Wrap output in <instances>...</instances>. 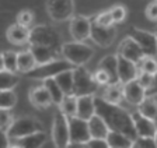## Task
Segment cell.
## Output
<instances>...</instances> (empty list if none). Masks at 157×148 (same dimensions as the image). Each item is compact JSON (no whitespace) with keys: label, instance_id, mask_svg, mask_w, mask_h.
Here are the masks:
<instances>
[{"label":"cell","instance_id":"obj_1","mask_svg":"<svg viewBox=\"0 0 157 148\" xmlns=\"http://www.w3.org/2000/svg\"><path fill=\"white\" fill-rule=\"evenodd\" d=\"M95 109H97V115L104 119L109 130L121 132L128 137H131L132 140L137 138L132 115L124 110L119 105L108 102L102 96H95Z\"/></svg>","mask_w":157,"mask_h":148},{"label":"cell","instance_id":"obj_2","mask_svg":"<svg viewBox=\"0 0 157 148\" xmlns=\"http://www.w3.org/2000/svg\"><path fill=\"white\" fill-rule=\"evenodd\" d=\"M29 46L31 45H39V46H46L51 48L55 52H62V38L59 35V32L51 25L46 24H41V25H35L31 28V34H29Z\"/></svg>","mask_w":157,"mask_h":148},{"label":"cell","instance_id":"obj_3","mask_svg":"<svg viewBox=\"0 0 157 148\" xmlns=\"http://www.w3.org/2000/svg\"><path fill=\"white\" fill-rule=\"evenodd\" d=\"M75 69L76 66H73L72 63L67 62L66 59H55L52 62L45 63V64H38L35 69L31 70L27 74H24V76L31 80H42V81H45L48 78H56L59 74Z\"/></svg>","mask_w":157,"mask_h":148},{"label":"cell","instance_id":"obj_4","mask_svg":"<svg viewBox=\"0 0 157 148\" xmlns=\"http://www.w3.org/2000/svg\"><path fill=\"white\" fill-rule=\"evenodd\" d=\"M62 55L63 59L70 62L73 66L80 67L84 66L87 62H90V59L94 56V49L84 42L73 41V42L63 43Z\"/></svg>","mask_w":157,"mask_h":148},{"label":"cell","instance_id":"obj_5","mask_svg":"<svg viewBox=\"0 0 157 148\" xmlns=\"http://www.w3.org/2000/svg\"><path fill=\"white\" fill-rule=\"evenodd\" d=\"M52 140L55 148H69L70 147V128H69V117L58 109L53 115L52 123Z\"/></svg>","mask_w":157,"mask_h":148},{"label":"cell","instance_id":"obj_6","mask_svg":"<svg viewBox=\"0 0 157 148\" xmlns=\"http://www.w3.org/2000/svg\"><path fill=\"white\" fill-rule=\"evenodd\" d=\"M38 132H44V126L38 119L33 117V116H21L13 122L7 134L11 140H20V138Z\"/></svg>","mask_w":157,"mask_h":148},{"label":"cell","instance_id":"obj_7","mask_svg":"<svg viewBox=\"0 0 157 148\" xmlns=\"http://www.w3.org/2000/svg\"><path fill=\"white\" fill-rule=\"evenodd\" d=\"M73 73H75V91H73V94L76 96L94 95L100 85L95 82L94 76L84 66L76 67Z\"/></svg>","mask_w":157,"mask_h":148},{"label":"cell","instance_id":"obj_8","mask_svg":"<svg viewBox=\"0 0 157 148\" xmlns=\"http://www.w3.org/2000/svg\"><path fill=\"white\" fill-rule=\"evenodd\" d=\"M48 16L56 23L72 20L75 17V0H46Z\"/></svg>","mask_w":157,"mask_h":148},{"label":"cell","instance_id":"obj_9","mask_svg":"<svg viewBox=\"0 0 157 148\" xmlns=\"http://www.w3.org/2000/svg\"><path fill=\"white\" fill-rule=\"evenodd\" d=\"M128 36L132 38L137 45L142 48L144 56H150L154 57L157 55V38L156 34L149 32V31L140 30V28H136V27H131L128 30Z\"/></svg>","mask_w":157,"mask_h":148},{"label":"cell","instance_id":"obj_10","mask_svg":"<svg viewBox=\"0 0 157 148\" xmlns=\"http://www.w3.org/2000/svg\"><path fill=\"white\" fill-rule=\"evenodd\" d=\"M69 128H70V141L73 144H87L91 140L88 120L73 116L69 119Z\"/></svg>","mask_w":157,"mask_h":148},{"label":"cell","instance_id":"obj_11","mask_svg":"<svg viewBox=\"0 0 157 148\" xmlns=\"http://www.w3.org/2000/svg\"><path fill=\"white\" fill-rule=\"evenodd\" d=\"M93 42L97 43L101 48H108L111 46L112 42L117 38V28L112 27H104L101 24H98L94 20V17H91V36Z\"/></svg>","mask_w":157,"mask_h":148},{"label":"cell","instance_id":"obj_12","mask_svg":"<svg viewBox=\"0 0 157 148\" xmlns=\"http://www.w3.org/2000/svg\"><path fill=\"white\" fill-rule=\"evenodd\" d=\"M70 35L73 41L84 42L91 36V18L86 16H75L70 20Z\"/></svg>","mask_w":157,"mask_h":148},{"label":"cell","instance_id":"obj_13","mask_svg":"<svg viewBox=\"0 0 157 148\" xmlns=\"http://www.w3.org/2000/svg\"><path fill=\"white\" fill-rule=\"evenodd\" d=\"M117 55L118 56L125 57V59H128V60H131V62L136 63V64L137 63H140L142 60L146 57L144 56V53H143V50H142V48L137 45L132 38H129V36H126V38L119 43Z\"/></svg>","mask_w":157,"mask_h":148},{"label":"cell","instance_id":"obj_14","mask_svg":"<svg viewBox=\"0 0 157 148\" xmlns=\"http://www.w3.org/2000/svg\"><path fill=\"white\" fill-rule=\"evenodd\" d=\"M132 119H133V125L135 128H136L137 137H156L157 126L154 123V120L143 116L139 110L132 113Z\"/></svg>","mask_w":157,"mask_h":148},{"label":"cell","instance_id":"obj_15","mask_svg":"<svg viewBox=\"0 0 157 148\" xmlns=\"http://www.w3.org/2000/svg\"><path fill=\"white\" fill-rule=\"evenodd\" d=\"M124 98L131 105H140L146 99V88L136 80L128 82L124 85Z\"/></svg>","mask_w":157,"mask_h":148},{"label":"cell","instance_id":"obj_16","mask_svg":"<svg viewBox=\"0 0 157 148\" xmlns=\"http://www.w3.org/2000/svg\"><path fill=\"white\" fill-rule=\"evenodd\" d=\"M118 74H119V82L128 84L137 78V66L136 63L125 59L122 56H118Z\"/></svg>","mask_w":157,"mask_h":148},{"label":"cell","instance_id":"obj_17","mask_svg":"<svg viewBox=\"0 0 157 148\" xmlns=\"http://www.w3.org/2000/svg\"><path fill=\"white\" fill-rule=\"evenodd\" d=\"M28 98H29L31 105L38 109H46L53 103L52 98H51V95H49V92L45 85L31 88L29 89V94H28Z\"/></svg>","mask_w":157,"mask_h":148},{"label":"cell","instance_id":"obj_18","mask_svg":"<svg viewBox=\"0 0 157 148\" xmlns=\"http://www.w3.org/2000/svg\"><path fill=\"white\" fill-rule=\"evenodd\" d=\"M94 115H97V109H95V96L94 95H84L77 96V116L90 120Z\"/></svg>","mask_w":157,"mask_h":148},{"label":"cell","instance_id":"obj_19","mask_svg":"<svg viewBox=\"0 0 157 148\" xmlns=\"http://www.w3.org/2000/svg\"><path fill=\"white\" fill-rule=\"evenodd\" d=\"M29 34H31V30H29L28 27H23L16 23L7 28L6 36L11 43L23 45V43L29 42Z\"/></svg>","mask_w":157,"mask_h":148},{"label":"cell","instance_id":"obj_20","mask_svg":"<svg viewBox=\"0 0 157 148\" xmlns=\"http://www.w3.org/2000/svg\"><path fill=\"white\" fill-rule=\"evenodd\" d=\"M98 69H102L108 73L111 78V84L119 82V74H118V55H107L100 60Z\"/></svg>","mask_w":157,"mask_h":148},{"label":"cell","instance_id":"obj_21","mask_svg":"<svg viewBox=\"0 0 157 148\" xmlns=\"http://www.w3.org/2000/svg\"><path fill=\"white\" fill-rule=\"evenodd\" d=\"M88 127H90L91 138H107L108 133L111 132L105 120L98 115H94L88 120Z\"/></svg>","mask_w":157,"mask_h":148},{"label":"cell","instance_id":"obj_22","mask_svg":"<svg viewBox=\"0 0 157 148\" xmlns=\"http://www.w3.org/2000/svg\"><path fill=\"white\" fill-rule=\"evenodd\" d=\"M29 50L34 55L36 60V64H45L52 60L56 59V53L53 49L51 48H46V46H39V45H31L29 46Z\"/></svg>","mask_w":157,"mask_h":148},{"label":"cell","instance_id":"obj_23","mask_svg":"<svg viewBox=\"0 0 157 148\" xmlns=\"http://www.w3.org/2000/svg\"><path fill=\"white\" fill-rule=\"evenodd\" d=\"M46 140H48V134L45 132H38L17 140V144L23 148H42Z\"/></svg>","mask_w":157,"mask_h":148},{"label":"cell","instance_id":"obj_24","mask_svg":"<svg viewBox=\"0 0 157 148\" xmlns=\"http://www.w3.org/2000/svg\"><path fill=\"white\" fill-rule=\"evenodd\" d=\"M17 63H18V73H23V74H27V73H29L38 66L35 57H34V55L31 53L29 49L24 50V52H18Z\"/></svg>","mask_w":157,"mask_h":148},{"label":"cell","instance_id":"obj_25","mask_svg":"<svg viewBox=\"0 0 157 148\" xmlns=\"http://www.w3.org/2000/svg\"><path fill=\"white\" fill-rule=\"evenodd\" d=\"M107 141L109 143L111 148H131L133 144V140L131 137H128L121 132H114V130L108 133Z\"/></svg>","mask_w":157,"mask_h":148},{"label":"cell","instance_id":"obj_26","mask_svg":"<svg viewBox=\"0 0 157 148\" xmlns=\"http://www.w3.org/2000/svg\"><path fill=\"white\" fill-rule=\"evenodd\" d=\"M102 98H104L105 101H108V102L119 105V102H121L122 98H124V84H121V82H115V84H109V85H107Z\"/></svg>","mask_w":157,"mask_h":148},{"label":"cell","instance_id":"obj_27","mask_svg":"<svg viewBox=\"0 0 157 148\" xmlns=\"http://www.w3.org/2000/svg\"><path fill=\"white\" fill-rule=\"evenodd\" d=\"M44 85L46 87V89H48L49 95H51V98H52L53 101V105L56 106H60V103H62L63 98H65V92L62 91V88H60V85L58 84V81H56V78H48L44 81Z\"/></svg>","mask_w":157,"mask_h":148},{"label":"cell","instance_id":"obj_28","mask_svg":"<svg viewBox=\"0 0 157 148\" xmlns=\"http://www.w3.org/2000/svg\"><path fill=\"white\" fill-rule=\"evenodd\" d=\"M75 70H69L65 71L62 74H59L56 77V81L60 85L62 91L65 92V95H75L73 91H75Z\"/></svg>","mask_w":157,"mask_h":148},{"label":"cell","instance_id":"obj_29","mask_svg":"<svg viewBox=\"0 0 157 148\" xmlns=\"http://www.w3.org/2000/svg\"><path fill=\"white\" fill-rule=\"evenodd\" d=\"M18 53L13 52V50H4L2 53V64H0V71L7 70L11 73H17L18 71Z\"/></svg>","mask_w":157,"mask_h":148},{"label":"cell","instance_id":"obj_30","mask_svg":"<svg viewBox=\"0 0 157 148\" xmlns=\"http://www.w3.org/2000/svg\"><path fill=\"white\" fill-rule=\"evenodd\" d=\"M18 81L20 77L16 73L7 71V70L0 71V89L2 91H13V88L18 84Z\"/></svg>","mask_w":157,"mask_h":148},{"label":"cell","instance_id":"obj_31","mask_svg":"<svg viewBox=\"0 0 157 148\" xmlns=\"http://www.w3.org/2000/svg\"><path fill=\"white\" fill-rule=\"evenodd\" d=\"M137 110H139L143 116L151 119V120L157 119V102H156V99H154L153 96H146V99L139 105V109H137Z\"/></svg>","mask_w":157,"mask_h":148},{"label":"cell","instance_id":"obj_32","mask_svg":"<svg viewBox=\"0 0 157 148\" xmlns=\"http://www.w3.org/2000/svg\"><path fill=\"white\" fill-rule=\"evenodd\" d=\"M59 109L67 116L69 119L73 116H77V96L76 95H66L63 98Z\"/></svg>","mask_w":157,"mask_h":148},{"label":"cell","instance_id":"obj_33","mask_svg":"<svg viewBox=\"0 0 157 148\" xmlns=\"http://www.w3.org/2000/svg\"><path fill=\"white\" fill-rule=\"evenodd\" d=\"M17 103V95L13 91H0V109L11 110Z\"/></svg>","mask_w":157,"mask_h":148},{"label":"cell","instance_id":"obj_34","mask_svg":"<svg viewBox=\"0 0 157 148\" xmlns=\"http://www.w3.org/2000/svg\"><path fill=\"white\" fill-rule=\"evenodd\" d=\"M14 120H16V119L13 117V115H11L10 110L0 109V128H2V133L9 132V128L11 127Z\"/></svg>","mask_w":157,"mask_h":148},{"label":"cell","instance_id":"obj_35","mask_svg":"<svg viewBox=\"0 0 157 148\" xmlns=\"http://www.w3.org/2000/svg\"><path fill=\"white\" fill-rule=\"evenodd\" d=\"M139 64H140V71L149 73V74H156L157 73V62L154 60V57L146 56Z\"/></svg>","mask_w":157,"mask_h":148},{"label":"cell","instance_id":"obj_36","mask_svg":"<svg viewBox=\"0 0 157 148\" xmlns=\"http://www.w3.org/2000/svg\"><path fill=\"white\" fill-rule=\"evenodd\" d=\"M131 148H157L156 140L151 137H137Z\"/></svg>","mask_w":157,"mask_h":148},{"label":"cell","instance_id":"obj_37","mask_svg":"<svg viewBox=\"0 0 157 148\" xmlns=\"http://www.w3.org/2000/svg\"><path fill=\"white\" fill-rule=\"evenodd\" d=\"M16 20H17V24H20V25L29 27L34 21V13L33 11H29V10H23V11H20V13L17 14Z\"/></svg>","mask_w":157,"mask_h":148},{"label":"cell","instance_id":"obj_38","mask_svg":"<svg viewBox=\"0 0 157 148\" xmlns=\"http://www.w3.org/2000/svg\"><path fill=\"white\" fill-rule=\"evenodd\" d=\"M109 11H111V16H112V18H114L115 24L122 23V21L126 18V9H125V6H122V4H117V6L111 7Z\"/></svg>","mask_w":157,"mask_h":148},{"label":"cell","instance_id":"obj_39","mask_svg":"<svg viewBox=\"0 0 157 148\" xmlns=\"http://www.w3.org/2000/svg\"><path fill=\"white\" fill-rule=\"evenodd\" d=\"M94 20L97 21L98 24H101V25H104V27H112L115 24V21H114V18H112L111 11L109 10L102 11V13L94 16Z\"/></svg>","mask_w":157,"mask_h":148},{"label":"cell","instance_id":"obj_40","mask_svg":"<svg viewBox=\"0 0 157 148\" xmlns=\"http://www.w3.org/2000/svg\"><path fill=\"white\" fill-rule=\"evenodd\" d=\"M93 76H94V80L98 85H109L111 84V78L108 76V73L104 71L102 69H97Z\"/></svg>","mask_w":157,"mask_h":148},{"label":"cell","instance_id":"obj_41","mask_svg":"<svg viewBox=\"0 0 157 148\" xmlns=\"http://www.w3.org/2000/svg\"><path fill=\"white\" fill-rule=\"evenodd\" d=\"M153 80H154V74H149V73H144V71H140L139 76H137V81L146 88V91L153 85Z\"/></svg>","mask_w":157,"mask_h":148},{"label":"cell","instance_id":"obj_42","mask_svg":"<svg viewBox=\"0 0 157 148\" xmlns=\"http://www.w3.org/2000/svg\"><path fill=\"white\" fill-rule=\"evenodd\" d=\"M88 148H111L109 143L107 141V138H91L87 143Z\"/></svg>","mask_w":157,"mask_h":148},{"label":"cell","instance_id":"obj_43","mask_svg":"<svg viewBox=\"0 0 157 148\" xmlns=\"http://www.w3.org/2000/svg\"><path fill=\"white\" fill-rule=\"evenodd\" d=\"M146 17L149 20L157 23V0L151 2V3L146 7Z\"/></svg>","mask_w":157,"mask_h":148},{"label":"cell","instance_id":"obj_44","mask_svg":"<svg viewBox=\"0 0 157 148\" xmlns=\"http://www.w3.org/2000/svg\"><path fill=\"white\" fill-rule=\"evenodd\" d=\"M157 95V73L154 74V80H153V85L146 91V96H154Z\"/></svg>","mask_w":157,"mask_h":148},{"label":"cell","instance_id":"obj_45","mask_svg":"<svg viewBox=\"0 0 157 148\" xmlns=\"http://www.w3.org/2000/svg\"><path fill=\"white\" fill-rule=\"evenodd\" d=\"M10 140L11 138L9 137L7 133H2V148H10V145H11Z\"/></svg>","mask_w":157,"mask_h":148},{"label":"cell","instance_id":"obj_46","mask_svg":"<svg viewBox=\"0 0 157 148\" xmlns=\"http://www.w3.org/2000/svg\"><path fill=\"white\" fill-rule=\"evenodd\" d=\"M10 148H23V147L18 145V144H14V145H10Z\"/></svg>","mask_w":157,"mask_h":148},{"label":"cell","instance_id":"obj_47","mask_svg":"<svg viewBox=\"0 0 157 148\" xmlns=\"http://www.w3.org/2000/svg\"><path fill=\"white\" fill-rule=\"evenodd\" d=\"M154 140H156V144H157V133H156V137H154Z\"/></svg>","mask_w":157,"mask_h":148},{"label":"cell","instance_id":"obj_48","mask_svg":"<svg viewBox=\"0 0 157 148\" xmlns=\"http://www.w3.org/2000/svg\"><path fill=\"white\" fill-rule=\"evenodd\" d=\"M154 34H156V38H157V25H156V32H154Z\"/></svg>","mask_w":157,"mask_h":148}]
</instances>
